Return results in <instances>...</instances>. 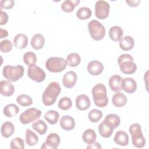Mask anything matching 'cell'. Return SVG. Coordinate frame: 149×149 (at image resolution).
Masks as SVG:
<instances>
[{
  "label": "cell",
  "mask_w": 149,
  "mask_h": 149,
  "mask_svg": "<svg viewBox=\"0 0 149 149\" xmlns=\"http://www.w3.org/2000/svg\"><path fill=\"white\" fill-rule=\"evenodd\" d=\"M61 91L59 84L57 82H51L47 86L42 95V102L45 106H51L56 101L58 96Z\"/></svg>",
  "instance_id": "6da1fadb"
},
{
  "label": "cell",
  "mask_w": 149,
  "mask_h": 149,
  "mask_svg": "<svg viewBox=\"0 0 149 149\" xmlns=\"http://www.w3.org/2000/svg\"><path fill=\"white\" fill-rule=\"evenodd\" d=\"M95 105L100 108L105 107L108 102L106 87L101 83L95 85L91 90Z\"/></svg>",
  "instance_id": "7a4b0ae2"
},
{
  "label": "cell",
  "mask_w": 149,
  "mask_h": 149,
  "mask_svg": "<svg viewBox=\"0 0 149 149\" xmlns=\"http://www.w3.org/2000/svg\"><path fill=\"white\" fill-rule=\"evenodd\" d=\"M118 63L120 71L124 74H132L137 70V65L133 61V58L130 54L120 55L118 58Z\"/></svg>",
  "instance_id": "3957f363"
},
{
  "label": "cell",
  "mask_w": 149,
  "mask_h": 149,
  "mask_svg": "<svg viewBox=\"0 0 149 149\" xmlns=\"http://www.w3.org/2000/svg\"><path fill=\"white\" fill-rule=\"evenodd\" d=\"M24 69L22 65H16L13 66L6 65L2 69L3 77L10 81H16L19 80L24 74Z\"/></svg>",
  "instance_id": "277c9868"
},
{
  "label": "cell",
  "mask_w": 149,
  "mask_h": 149,
  "mask_svg": "<svg viewBox=\"0 0 149 149\" xmlns=\"http://www.w3.org/2000/svg\"><path fill=\"white\" fill-rule=\"evenodd\" d=\"M129 132L132 136L133 145L137 148H143L146 144V140L141 132V128L139 123H133L129 127Z\"/></svg>",
  "instance_id": "5b68a950"
},
{
  "label": "cell",
  "mask_w": 149,
  "mask_h": 149,
  "mask_svg": "<svg viewBox=\"0 0 149 149\" xmlns=\"http://www.w3.org/2000/svg\"><path fill=\"white\" fill-rule=\"evenodd\" d=\"M68 65L66 60L61 57H50L45 62V68L50 72L59 73L63 71Z\"/></svg>",
  "instance_id": "8992f818"
},
{
  "label": "cell",
  "mask_w": 149,
  "mask_h": 149,
  "mask_svg": "<svg viewBox=\"0 0 149 149\" xmlns=\"http://www.w3.org/2000/svg\"><path fill=\"white\" fill-rule=\"evenodd\" d=\"M88 29L91 37L95 41L102 40L105 36L104 26L97 20H92L88 23Z\"/></svg>",
  "instance_id": "52a82bcc"
},
{
  "label": "cell",
  "mask_w": 149,
  "mask_h": 149,
  "mask_svg": "<svg viewBox=\"0 0 149 149\" xmlns=\"http://www.w3.org/2000/svg\"><path fill=\"white\" fill-rule=\"evenodd\" d=\"M41 115V111L40 109L36 108H30L20 114L19 120L22 124L26 125L38 119Z\"/></svg>",
  "instance_id": "ba28073f"
},
{
  "label": "cell",
  "mask_w": 149,
  "mask_h": 149,
  "mask_svg": "<svg viewBox=\"0 0 149 149\" xmlns=\"http://www.w3.org/2000/svg\"><path fill=\"white\" fill-rule=\"evenodd\" d=\"M110 6L105 1L100 0L95 4V15L97 18L104 20L108 17L109 13Z\"/></svg>",
  "instance_id": "9c48e42d"
},
{
  "label": "cell",
  "mask_w": 149,
  "mask_h": 149,
  "mask_svg": "<svg viewBox=\"0 0 149 149\" xmlns=\"http://www.w3.org/2000/svg\"><path fill=\"white\" fill-rule=\"evenodd\" d=\"M27 75L30 79L37 83L43 81L46 76L45 72L35 64L29 66Z\"/></svg>",
  "instance_id": "30bf717a"
},
{
  "label": "cell",
  "mask_w": 149,
  "mask_h": 149,
  "mask_svg": "<svg viewBox=\"0 0 149 149\" xmlns=\"http://www.w3.org/2000/svg\"><path fill=\"white\" fill-rule=\"evenodd\" d=\"M60 137L57 133H52L48 135L45 141L41 147V149H56L60 144Z\"/></svg>",
  "instance_id": "8fae6325"
},
{
  "label": "cell",
  "mask_w": 149,
  "mask_h": 149,
  "mask_svg": "<svg viewBox=\"0 0 149 149\" xmlns=\"http://www.w3.org/2000/svg\"><path fill=\"white\" fill-rule=\"evenodd\" d=\"M121 89L128 94H132L137 90V83L133 78H124L122 80Z\"/></svg>",
  "instance_id": "7c38bea8"
},
{
  "label": "cell",
  "mask_w": 149,
  "mask_h": 149,
  "mask_svg": "<svg viewBox=\"0 0 149 149\" xmlns=\"http://www.w3.org/2000/svg\"><path fill=\"white\" fill-rule=\"evenodd\" d=\"M77 80V74L74 71L71 70L66 72L63 75L62 78V83L66 88H71L75 86Z\"/></svg>",
  "instance_id": "4fadbf2b"
},
{
  "label": "cell",
  "mask_w": 149,
  "mask_h": 149,
  "mask_svg": "<svg viewBox=\"0 0 149 149\" xmlns=\"http://www.w3.org/2000/svg\"><path fill=\"white\" fill-rule=\"evenodd\" d=\"M88 73L93 76H98L104 70L103 64L97 60L90 62L87 67Z\"/></svg>",
  "instance_id": "5bb4252c"
},
{
  "label": "cell",
  "mask_w": 149,
  "mask_h": 149,
  "mask_svg": "<svg viewBox=\"0 0 149 149\" xmlns=\"http://www.w3.org/2000/svg\"><path fill=\"white\" fill-rule=\"evenodd\" d=\"M91 102L89 97L85 94H81L76 99V107L80 111H85L90 107Z\"/></svg>",
  "instance_id": "9a60e30c"
},
{
  "label": "cell",
  "mask_w": 149,
  "mask_h": 149,
  "mask_svg": "<svg viewBox=\"0 0 149 149\" xmlns=\"http://www.w3.org/2000/svg\"><path fill=\"white\" fill-rule=\"evenodd\" d=\"M15 87L8 80H2L0 82V93L2 95L10 97L13 94Z\"/></svg>",
  "instance_id": "2e32d148"
},
{
  "label": "cell",
  "mask_w": 149,
  "mask_h": 149,
  "mask_svg": "<svg viewBox=\"0 0 149 149\" xmlns=\"http://www.w3.org/2000/svg\"><path fill=\"white\" fill-rule=\"evenodd\" d=\"M103 122L109 127L114 130L119 126L120 119L118 115L113 113H110L105 116Z\"/></svg>",
  "instance_id": "e0dca14e"
},
{
  "label": "cell",
  "mask_w": 149,
  "mask_h": 149,
  "mask_svg": "<svg viewBox=\"0 0 149 149\" xmlns=\"http://www.w3.org/2000/svg\"><path fill=\"white\" fill-rule=\"evenodd\" d=\"M59 124L63 130L69 131L74 129L75 126V121L72 116L69 115H64L61 117Z\"/></svg>",
  "instance_id": "ac0fdd59"
},
{
  "label": "cell",
  "mask_w": 149,
  "mask_h": 149,
  "mask_svg": "<svg viewBox=\"0 0 149 149\" xmlns=\"http://www.w3.org/2000/svg\"><path fill=\"white\" fill-rule=\"evenodd\" d=\"M113 140L119 146H126L129 144V136L125 132L119 130L116 133Z\"/></svg>",
  "instance_id": "d6986e66"
},
{
  "label": "cell",
  "mask_w": 149,
  "mask_h": 149,
  "mask_svg": "<svg viewBox=\"0 0 149 149\" xmlns=\"http://www.w3.org/2000/svg\"><path fill=\"white\" fill-rule=\"evenodd\" d=\"M13 44L16 48L24 49L28 44V38L27 36L24 34H17L13 39Z\"/></svg>",
  "instance_id": "ffe728a7"
},
{
  "label": "cell",
  "mask_w": 149,
  "mask_h": 149,
  "mask_svg": "<svg viewBox=\"0 0 149 149\" xmlns=\"http://www.w3.org/2000/svg\"><path fill=\"white\" fill-rule=\"evenodd\" d=\"M122 78L120 76L115 74L112 76L109 79V86L112 91L117 92L121 89V82Z\"/></svg>",
  "instance_id": "44dd1931"
},
{
  "label": "cell",
  "mask_w": 149,
  "mask_h": 149,
  "mask_svg": "<svg viewBox=\"0 0 149 149\" xmlns=\"http://www.w3.org/2000/svg\"><path fill=\"white\" fill-rule=\"evenodd\" d=\"M31 45L36 50H39L43 48L45 44V38L41 34H36L31 38Z\"/></svg>",
  "instance_id": "7402d4cb"
},
{
  "label": "cell",
  "mask_w": 149,
  "mask_h": 149,
  "mask_svg": "<svg viewBox=\"0 0 149 149\" xmlns=\"http://www.w3.org/2000/svg\"><path fill=\"white\" fill-rule=\"evenodd\" d=\"M127 101L126 96L121 92H116L113 94L112 99V104L116 107H122L125 106Z\"/></svg>",
  "instance_id": "603a6c76"
},
{
  "label": "cell",
  "mask_w": 149,
  "mask_h": 149,
  "mask_svg": "<svg viewBox=\"0 0 149 149\" xmlns=\"http://www.w3.org/2000/svg\"><path fill=\"white\" fill-rule=\"evenodd\" d=\"M134 45V39L129 36L122 37L119 41V47L123 51H130L133 49Z\"/></svg>",
  "instance_id": "cb8c5ba5"
},
{
  "label": "cell",
  "mask_w": 149,
  "mask_h": 149,
  "mask_svg": "<svg viewBox=\"0 0 149 149\" xmlns=\"http://www.w3.org/2000/svg\"><path fill=\"white\" fill-rule=\"evenodd\" d=\"M123 31L122 29L118 26H114L110 28L109 31V36L110 38L115 41H119L123 37Z\"/></svg>",
  "instance_id": "d4e9b609"
},
{
  "label": "cell",
  "mask_w": 149,
  "mask_h": 149,
  "mask_svg": "<svg viewBox=\"0 0 149 149\" xmlns=\"http://www.w3.org/2000/svg\"><path fill=\"white\" fill-rule=\"evenodd\" d=\"M15 132V126L10 122H4L1 128V134L5 138L10 137Z\"/></svg>",
  "instance_id": "484cf974"
},
{
  "label": "cell",
  "mask_w": 149,
  "mask_h": 149,
  "mask_svg": "<svg viewBox=\"0 0 149 149\" xmlns=\"http://www.w3.org/2000/svg\"><path fill=\"white\" fill-rule=\"evenodd\" d=\"M19 111V108L15 104H9L6 105L3 109L4 115L8 118L15 116Z\"/></svg>",
  "instance_id": "4316f807"
},
{
  "label": "cell",
  "mask_w": 149,
  "mask_h": 149,
  "mask_svg": "<svg viewBox=\"0 0 149 149\" xmlns=\"http://www.w3.org/2000/svg\"><path fill=\"white\" fill-rule=\"evenodd\" d=\"M82 139L84 142L90 144L95 141L97 135L95 131L91 129H86L83 133Z\"/></svg>",
  "instance_id": "83f0119b"
},
{
  "label": "cell",
  "mask_w": 149,
  "mask_h": 149,
  "mask_svg": "<svg viewBox=\"0 0 149 149\" xmlns=\"http://www.w3.org/2000/svg\"><path fill=\"white\" fill-rule=\"evenodd\" d=\"M26 142L29 146H35L38 141V137L32 130L27 129L26 130Z\"/></svg>",
  "instance_id": "f1b7e54d"
},
{
  "label": "cell",
  "mask_w": 149,
  "mask_h": 149,
  "mask_svg": "<svg viewBox=\"0 0 149 149\" xmlns=\"http://www.w3.org/2000/svg\"><path fill=\"white\" fill-rule=\"evenodd\" d=\"M80 2V0H66L62 3L61 9L63 12H72Z\"/></svg>",
  "instance_id": "f546056e"
},
{
  "label": "cell",
  "mask_w": 149,
  "mask_h": 149,
  "mask_svg": "<svg viewBox=\"0 0 149 149\" xmlns=\"http://www.w3.org/2000/svg\"><path fill=\"white\" fill-rule=\"evenodd\" d=\"M44 118L49 124L55 125L58 121L59 114L55 110H49L45 113Z\"/></svg>",
  "instance_id": "4dcf8cb0"
},
{
  "label": "cell",
  "mask_w": 149,
  "mask_h": 149,
  "mask_svg": "<svg viewBox=\"0 0 149 149\" xmlns=\"http://www.w3.org/2000/svg\"><path fill=\"white\" fill-rule=\"evenodd\" d=\"M68 65L70 67H76L81 62V57L77 53H70L66 58Z\"/></svg>",
  "instance_id": "1f68e13d"
},
{
  "label": "cell",
  "mask_w": 149,
  "mask_h": 149,
  "mask_svg": "<svg viewBox=\"0 0 149 149\" xmlns=\"http://www.w3.org/2000/svg\"><path fill=\"white\" fill-rule=\"evenodd\" d=\"M31 126L32 128L41 135L44 134L47 132L48 128L47 124L41 119L35 122Z\"/></svg>",
  "instance_id": "d6a6232c"
},
{
  "label": "cell",
  "mask_w": 149,
  "mask_h": 149,
  "mask_svg": "<svg viewBox=\"0 0 149 149\" xmlns=\"http://www.w3.org/2000/svg\"><path fill=\"white\" fill-rule=\"evenodd\" d=\"M91 10L87 7H81L76 12V16L80 20H87L91 16Z\"/></svg>",
  "instance_id": "836d02e7"
},
{
  "label": "cell",
  "mask_w": 149,
  "mask_h": 149,
  "mask_svg": "<svg viewBox=\"0 0 149 149\" xmlns=\"http://www.w3.org/2000/svg\"><path fill=\"white\" fill-rule=\"evenodd\" d=\"M98 132L101 137L104 138H108L112 134L113 130L109 127L102 122L98 126Z\"/></svg>",
  "instance_id": "e575fe53"
},
{
  "label": "cell",
  "mask_w": 149,
  "mask_h": 149,
  "mask_svg": "<svg viewBox=\"0 0 149 149\" xmlns=\"http://www.w3.org/2000/svg\"><path fill=\"white\" fill-rule=\"evenodd\" d=\"M17 102L22 107H28L32 104L33 100L31 97L27 94H20L16 98Z\"/></svg>",
  "instance_id": "d590c367"
},
{
  "label": "cell",
  "mask_w": 149,
  "mask_h": 149,
  "mask_svg": "<svg viewBox=\"0 0 149 149\" xmlns=\"http://www.w3.org/2000/svg\"><path fill=\"white\" fill-rule=\"evenodd\" d=\"M102 112L98 109H93L90 111L88 116L90 121L93 123H96L98 122L102 117Z\"/></svg>",
  "instance_id": "8d00e7d4"
},
{
  "label": "cell",
  "mask_w": 149,
  "mask_h": 149,
  "mask_svg": "<svg viewBox=\"0 0 149 149\" xmlns=\"http://www.w3.org/2000/svg\"><path fill=\"white\" fill-rule=\"evenodd\" d=\"M23 61L28 66L34 65L37 62V57L36 55L33 52H26L24 53L23 57Z\"/></svg>",
  "instance_id": "74e56055"
},
{
  "label": "cell",
  "mask_w": 149,
  "mask_h": 149,
  "mask_svg": "<svg viewBox=\"0 0 149 149\" xmlns=\"http://www.w3.org/2000/svg\"><path fill=\"white\" fill-rule=\"evenodd\" d=\"M58 107L62 110H68L72 106V101L71 99L68 97L61 98L58 102Z\"/></svg>",
  "instance_id": "f35d334b"
},
{
  "label": "cell",
  "mask_w": 149,
  "mask_h": 149,
  "mask_svg": "<svg viewBox=\"0 0 149 149\" xmlns=\"http://www.w3.org/2000/svg\"><path fill=\"white\" fill-rule=\"evenodd\" d=\"M10 147L12 149H23L24 148V140L20 137H15L12 140Z\"/></svg>",
  "instance_id": "ab89813d"
},
{
  "label": "cell",
  "mask_w": 149,
  "mask_h": 149,
  "mask_svg": "<svg viewBox=\"0 0 149 149\" xmlns=\"http://www.w3.org/2000/svg\"><path fill=\"white\" fill-rule=\"evenodd\" d=\"M1 51L3 53H7L12 49V44L10 41L8 40H3L1 41L0 44Z\"/></svg>",
  "instance_id": "60d3db41"
},
{
  "label": "cell",
  "mask_w": 149,
  "mask_h": 149,
  "mask_svg": "<svg viewBox=\"0 0 149 149\" xmlns=\"http://www.w3.org/2000/svg\"><path fill=\"white\" fill-rule=\"evenodd\" d=\"M1 8L9 9L13 7L15 1L13 0H1L0 2Z\"/></svg>",
  "instance_id": "b9f144b4"
},
{
  "label": "cell",
  "mask_w": 149,
  "mask_h": 149,
  "mask_svg": "<svg viewBox=\"0 0 149 149\" xmlns=\"http://www.w3.org/2000/svg\"><path fill=\"white\" fill-rule=\"evenodd\" d=\"M0 16H1V21H0V25H4L6 24L8 21V15L6 12H3V10H1L0 12Z\"/></svg>",
  "instance_id": "7bdbcfd3"
},
{
  "label": "cell",
  "mask_w": 149,
  "mask_h": 149,
  "mask_svg": "<svg viewBox=\"0 0 149 149\" xmlns=\"http://www.w3.org/2000/svg\"><path fill=\"white\" fill-rule=\"evenodd\" d=\"M126 2L129 6L137 7L140 3V0H126Z\"/></svg>",
  "instance_id": "ee69618b"
},
{
  "label": "cell",
  "mask_w": 149,
  "mask_h": 149,
  "mask_svg": "<svg viewBox=\"0 0 149 149\" xmlns=\"http://www.w3.org/2000/svg\"><path fill=\"white\" fill-rule=\"evenodd\" d=\"M87 149H101V146L100 145V144L98 142H94L92 144H88L87 146Z\"/></svg>",
  "instance_id": "f6af8a7d"
},
{
  "label": "cell",
  "mask_w": 149,
  "mask_h": 149,
  "mask_svg": "<svg viewBox=\"0 0 149 149\" xmlns=\"http://www.w3.org/2000/svg\"><path fill=\"white\" fill-rule=\"evenodd\" d=\"M8 36V32L7 30L1 29H0V38H3Z\"/></svg>",
  "instance_id": "bcb514c9"
}]
</instances>
